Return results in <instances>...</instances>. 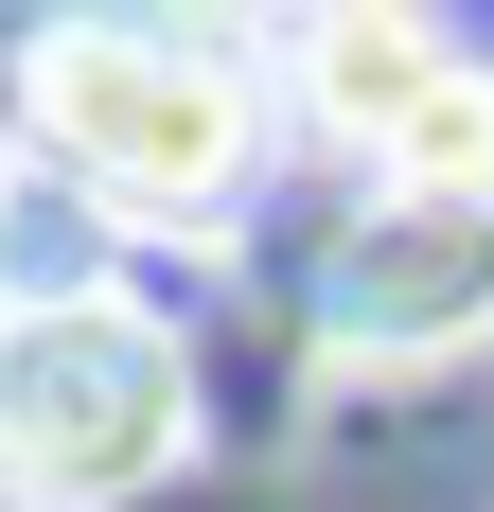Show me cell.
<instances>
[{"label": "cell", "mask_w": 494, "mask_h": 512, "mask_svg": "<svg viewBox=\"0 0 494 512\" xmlns=\"http://www.w3.org/2000/svg\"><path fill=\"white\" fill-rule=\"evenodd\" d=\"M18 124L71 177V212H124V230H212L265 159V89H247L230 36H177V18H53L18 53Z\"/></svg>", "instance_id": "1"}, {"label": "cell", "mask_w": 494, "mask_h": 512, "mask_svg": "<svg viewBox=\"0 0 494 512\" xmlns=\"http://www.w3.org/2000/svg\"><path fill=\"white\" fill-rule=\"evenodd\" d=\"M195 442V354L124 283H36L0 318V495L18 512H124Z\"/></svg>", "instance_id": "2"}, {"label": "cell", "mask_w": 494, "mask_h": 512, "mask_svg": "<svg viewBox=\"0 0 494 512\" xmlns=\"http://www.w3.org/2000/svg\"><path fill=\"white\" fill-rule=\"evenodd\" d=\"M318 142L371 159V195H494V71L442 18H318L283 53Z\"/></svg>", "instance_id": "3"}, {"label": "cell", "mask_w": 494, "mask_h": 512, "mask_svg": "<svg viewBox=\"0 0 494 512\" xmlns=\"http://www.w3.org/2000/svg\"><path fill=\"white\" fill-rule=\"evenodd\" d=\"M494 336V195H371L318 248V354L353 371H424Z\"/></svg>", "instance_id": "4"}]
</instances>
